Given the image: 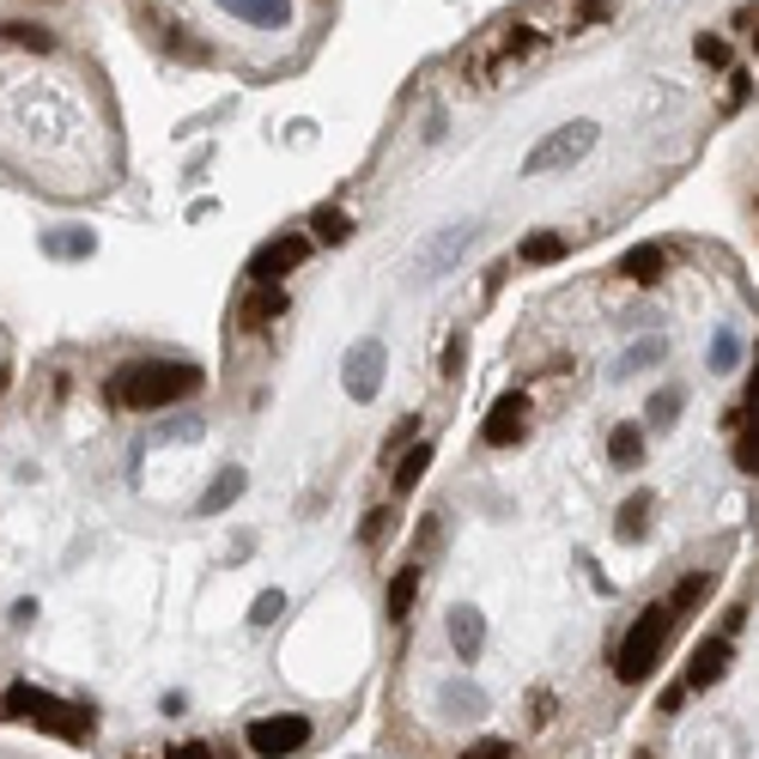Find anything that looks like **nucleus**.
<instances>
[{"mask_svg":"<svg viewBox=\"0 0 759 759\" xmlns=\"http://www.w3.org/2000/svg\"><path fill=\"white\" fill-rule=\"evenodd\" d=\"M559 255H565V237H559V231H535V237L523 243V262H535V267L559 262Z\"/></svg>","mask_w":759,"mask_h":759,"instance_id":"a878e982","label":"nucleus"},{"mask_svg":"<svg viewBox=\"0 0 759 759\" xmlns=\"http://www.w3.org/2000/svg\"><path fill=\"white\" fill-rule=\"evenodd\" d=\"M608 456L620 462V468H638V462H645V432H638V426H614Z\"/></svg>","mask_w":759,"mask_h":759,"instance_id":"5701e85b","label":"nucleus"},{"mask_svg":"<svg viewBox=\"0 0 759 759\" xmlns=\"http://www.w3.org/2000/svg\"><path fill=\"white\" fill-rule=\"evenodd\" d=\"M171 759H213V748H201V741H189V748H176Z\"/></svg>","mask_w":759,"mask_h":759,"instance_id":"e433bc0d","label":"nucleus"},{"mask_svg":"<svg viewBox=\"0 0 759 759\" xmlns=\"http://www.w3.org/2000/svg\"><path fill=\"white\" fill-rule=\"evenodd\" d=\"M645 529H650V493H632L620 505V542H645Z\"/></svg>","mask_w":759,"mask_h":759,"instance_id":"4be33fe9","label":"nucleus"},{"mask_svg":"<svg viewBox=\"0 0 759 759\" xmlns=\"http://www.w3.org/2000/svg\"><path fill=\"white\" fill-rule=\"evenodd\" d=\"M225 12H237L243 24H262V31H280L292 19V0H219Z\"/></svg>","mask_w":759,"mask_h":759,"instance_id":"ddd939ff","label":"nucleus"},{"mask_svg":"<svg viewBox=\"0 0 759 759\" xmlns=\"http://www.w3.org/2000/svg\"><path fill=\"white\" fill-rule=\"evenodd\" d=\"M680 699H687V680H675V687H668L662 699H656V711H680Z\"/></svg>","mask_w":759,"mask_h":759,"instance_id":"c9c22d12","label":"nucleus"},{"mask_svg":"<svg viewBox=\"0 0 759 759\" xmlns=\"http://www.w3.org/2000/svg\"><path fill=\"white\" fill-rule=\"evenodd\" d=\"M729 656H736V645H729L723 632H717V638H699V645H692V662H687V692L717 687V680L729 675Z\"/></svg>","mask_w":759,"mask_h":759,"instance_id":"1a4fd4ad","label":"nucleus"},{"mask_svg":"<svg viewBox=\"0 0 759 759\" xmlns=\"http://www.w3.org/2000/svg\"><path fill=\"white\" fill-rule=\"evenodd\" d=\"M383 371H389V346H383L377 334H358V341L346 346V358H341V389H346V402H358V407L377 402Z\"/></svg>","mask_w":759,"mask_h":759,"instance_id":"39448f33","label":"nucleus"},{"mask_svg":"<svg viewBox=\"0 0 759 759\" xmlns=\"http://www.w3.org/2000/svg\"><path fill=\"white\" fill-rule=\"evenodd\" d=\"M692 55L711 61V68H729V43H723V37H711V31H705L699 43H692Z\"/></svg>","mask_w":759,"mask_h":759,"instance_id":"2f4dec72","label":"nucleus"},{"mask_svg":"<svg viewBox=\"0 0 759 759\" xmlns=\"http://www.w3.org/2000/svg\"><path fill=\"white\" fill-rule=\"evenodd\" d=\"M620 274L638 280V286H656V280L668 274V250L662 243H632V250L620 255Z\"/></svg>","mask_w":759,"mask_h":759,"instance_id":"f8f14e48","label":"nucleus"},{"mask_svg":"<svg viewBox=\"0 0 759 759\" xmlns=\"http://www.w3.org/2000/svg\"><path fill=\"white\" fill-rule=\"evenodd\" d=\"M462 365H468V328H456L444 341V383H462Z\"/></svg>","mask_w":759,"mask_h":759,"instance_id":"bb28decb","label":"nucleus"},{"mask_svg":"<svg viewBox=\"0 0 759 759\" xmlns=\"http://www.w3.org/2000/svg\"><path fill=\"white\" fill-rule=\"evenodd\" d=\"M389 529H395V510H371V517L358 523V542H365V547H377Z\"/></svg>","mask_w":759,"mask_h":759,"instance_id":"7c9ffc66","label":"nucleus"},{"mask_svg":"<svg viewBox=\"0 0 759 759\" xmlns=\"http://www.w3.org/2000/svg\"><path fill=\"white\" fill-rule=\"evenodd\" d=\"M7 717L43 729V736H55V741H92V711H80V705L31 687V680H19V687L7 692Z\"/></svg>","mask_w":759,"mask_h":759,"instance_id":"f03ea898","label":"nucleus"},{"mask_svg":"<svg viewBox=\"0 0 759 759\" xmlns=\"http://www.w3.org/2000/svg\"><path fill=\"white\" fill-rule=\"evenodd\" d=\"M662 358H668V341H662V334H650V341H632V346H626L614 371H620V377H638V371L662 365Z\"/></svg>","mask_w":759,"mask_h":759,"instance_id":"f3484780","label":"nucleus"},{"mask_svg":"<svg viewBox=\"0 0 759 759\" xmlns=\"http://www.w3.org/2000/svg\"><path fill=\"white\" fill-rule=\"evenodd\" d=\"M668 626H675V608H668V601H650V608L632 620V632H626V638H620V650H614V675H620L626 687H638V680H645L650 668L662 662Z\"/></svg>","mask_w":759,"mask_h":759,"instance_id":"7ed1b4c3","label":"nucleus"},{"mask_svg":"<svg viewBox=\"0 0 759 759\" xmlns=\"http://www.w3.org/2000/svg\"><path fill=\"white\" fill-rule=\"evenodd\" d=\"M468 237H474V219H456L444 237H432L426 250H419V267H426V280H444L449 267H456V255L468 250Z\"/></svg>","mask_w":759,"mask_h":759,"instance_id":"9d476101","label":"nucleus"},{"mask_svg":"<svg viewBox=\"0 0 759 759\" xmlns=\"http://www.w3.org/2000/svg\"><path fill=\"white\" fill-rule=\"evenodd\" d=\"M0 37H7L12 49H37V55H49V49H55V37H49L43 24H24V19H7V24H0Z\"/></svg>","mask_w":759,"mask_h":759,"instance_id":"6ab92c4d","label":"nucleus"},{"mask_svg":"<svg viewBox=\"0 0 759 759\" xmlns=\"http://www.w3.org/2000/svg\"><path fill=\"white\" fill-rule=\"evenodd\" d=\"M437 705H444V717H480L486 692L468 687V680H444V687H437Z\"/></svg>","mask_w":759,"mask_h":759,"instance_id":"dca6fc26","label":"nucleus"},{"mask_svg":"<svg viewBox=\"0 0 759 759\" xmlns=\"http://www.w3.org/2000/svg\"><path fill=\"white\" fill-rule=\"evenodd\" d=\"M92 250H98L92 231H55L49 237V255H92Z\"/></svg>","mask_w":759,"mask_h":759,"instance_id":"cd10ccee","label":"nucleus"},{"mask_svg":"<svg viewBox=\"0 0 759 759\" xmlns=\"http://www.w3.org/2000/svg\"><path fill=\"white\" fill-rule=\"evenodd\" d=\"M680 407H687V389H680V383H668V389H656V395H650L645 419H650V426H675Z\"/></svg>","mask_w":759,"mask_h":759,"instance_id":"b1692460","label":"nucleus"},{"mask_svg":"<svg viewBox=\"0 0 759 759\" xmlns=\"http://www.w3.org/2000/svg\"><path fill=\"white\" fill-rule=\"evenodd\" d=\"M311 237L316 243H346V237H353V219H346L341 208H316L311 213Z\"/></svg>","mask_w":759,"mask_h":759,"instance_id":"412c9836","label":"nucleus"},{"mask_svg":"<svg viewBox=\"0 0 759 759\" xmlns=\"http://www.w3.org/2000/svg\"><path fill=\"white\" fill-rule=\"evenodd\" d=\"M414 596H419V559L395 571V584H389V620H407V608H414Z\"/></svg>","mask_w":759,"mask_h":759,"instance_id":"a211bd4d","label":"nucleus"},{"mask_svg":"<svg viewBox=\"0 0 759 759\" xmlns=\"http://www.w3.org/2000/svg\"><path fill=\"white\" fill-rule=\"evenodd\" d=\"M201 389L195 365H171V358H146V365H122L110 377V407H134V414H159V407L183 402Z\"/></svg>","mask_w":759,"mask_h":759,"instance_id":"f257e3e1","label":"nucleus"},{"mask_svg":"<svg viewBox=\"0 0 759 759\" xmlns=\"http://www.w3.org/2000/svg\"><path fill=\"white\" fill-rule=\"evenodd\" d=\"M523 432H529V395H523V389L498 395V402H493V414H486V426H480V437H486L493 449H510Z\"/></svg>","mask_w":759,"mask_h":759,"instance_id":"6e6552de","label":"nucleus"},{"mask_svg":"<svg viewBox=\"0 0 759 759\" xmlns=\"http://www.w3.org/2000/svg\"><path fill=\"white\" fill-rule=\"evenodd\" d=\"M280 614H286V596H280V589H262V596H255V608H250V626H274Z\"/></svg>","mask_w":759,"mask_h":759,"instance_id":"c85d7f7f","label":"nucleus"},{"mask_svg":"<svg viewBox=\"0 0 759 759\" xmlns=\"http://www.w3.org/2000/svg\"><path fill=\"white\" fill-rule=\"evenodd\" d=\"M529 49H535V31H529V24H517V31L505 37V61L510 55H529Z\"/></svg>","mask_w":759,"mask_h":759,"instance_id":"72a5a7b5","label":"nucleus"},{"mask_svg":"<svg viewBox=\"0 0 759 759\" xmlns=\"http://www.w3.org/2000/svg\"><path fill=\"white\" fill-rule=\"evenodd\" d=\"M608 12H614V0H577V19H584V24L608 19Z\"/></svg>","mask_w":759,"mask_h":759,"instance_id":"f704fd0d","label":"nucleus"},{"mask_svg":"<svg viewBox=\"0 0 759 759\" xmlns=\"http://www.w3.org/2000/svg\"><path fill=\"white\" fill-rule=\"evenodd\" d=\"M449 645H456L462 662H480V650H486V614L468 608V601H456V608H449Z\"/></svg>","mask_w":759,"mask_h":759,"instance_id":"9b49d317","label":"nucleus"},{"mask_svg":"<svg viewBox=\"0 0 759 759\" xmlns=\"http://www.w3.org/2000/svg\"><path fill=\"white\" fill-rule=\"evenodd\" d=\"M705 589H711V577H705V571L680 577V584H675V596H668V608H675V620H680V614H692V608H699V596H705Z\"/></svg>","mask_w":759,"mask_h":759,"instance_id":"393cba45","label":"nucleus"},{"mask_svg":"<svg viewBox=\"0 0 759 759\" xmlns=\"http://www.w3.org/2000/svg\"><path fill=\"white\" fill-rule=\"evenodd\" d=\"M596 140H601V128L589 122V115H577V122H565V128H553V134L542 140V146L523 159V176H547V171H571V164H584L589 152H596Z\"/></svg>","mask_w":759,"mask_h":759,"instance_id":"20e7f679","label":"nucleus"},{"mask_svg":"<svg viewBox=\"0 0 759 759\" xmlns=\"http://www.w3.org/2000/svg\"><path fill=\"white\" fill-rule=\"evenodd\" d=\"M741 365V341H736V334H717V341H711V371H736Z\"/></svg>","mask_w":759,"mask_h":759,"instance_id":"c756f323","label":"nucleus"},{"mask_svg":"<svg viewBox=\"0 0 759 759\" xmlns=\"http://www.w3.org/2000/svg\"><path fill=\"white\" fill-rule=\"evenodd\" d=\"M243 486H250V474H243V468H225V474H213V486H208V493H201V517H219V510H225V505H237V498H243Z\"/></svg>","mask_w":759,"mask_h":759,"instance_id":"4468645a","label":"nucleus"},{"mask_svg":"<svg viewBox=\"0 0 759 759\" xmlns=\"http://www.w3.org/2000/svg\"><path fill=\"white\" fill-rule=\"evenodd\" d=\"M517 748H510V741H498V736H486V741H474V748H462L456 759H510Z\"/></svg>","mask_w":759,"mask_h":759,"instance_id":"473e14b6","label":"nucleus"},{"mask_svg":"<svg viewBox=\"0 0 759 759\" xmlns=\"http://www.w3.org/2000/svg\"><path fill=\"white\" fill-rule=\"evenodd\" d=\"M304 255H311V237L286 231V237H274V243H262V250H255L250 280H255V286H280V274H292V267H298Z\"/></svg>","mask_w":759,"mask_h":759,"instance_id":"0eeeda50","label":"nucleus"},{"mask_svg":"<svg viewBox=\"0 0 759 759\" xmlns=\"http://www.w3.org/2000/svg\"><path fill=\"white\" fill-rule=\"evenodd\" d=\"M274 316H286V292L280 286H255L250 298H243V328H267Z\"/></svg>","mask_w":759,"mask_h":759,"instance_id":"2eb2a0df","label":"nucleus"},{"mask_svg":"<svg viewBox=\"0 0 759 759\" xmlns=\"http://www.w3.org/2000/svg\"><path fill=\"white\" fill-rule=\"evenodd\" d=\"M432 468V444H414V449H402V462H395V493H414L419 486V474Z\"/></svg>","mask_w":759,"mask_h":759,"instance_id":"aec40b11","label":"nucleus"},{"mask_svg":"<svg viewBox=\"0 0 759 759\" xmlns=\"http://www.w3.org/2000/svg\"><path fill=\"white\" fill-rule=\"evenodd\" d=\"M304 741H311V723H304V717H292V711L255 717V723H250V753H255V759H286V753H298Z\"/></svg>","mask_w":759,"mask_h":759,"instance_id":"423d86ee","label":"nucleus"},{"mask_svg":"<svg viewBox=\"0 0 759 759\" xmlns=\"http://www.w3.org/2000/svg\"><path fill=\"white\" fill-rule=\"evenodd\" d=\"M753 43H759V31H753Z\"/></svg>","mask_w":759,"mask_h":759,"instance_id":"4c0bfd02","label":"nucleus"}]
</instances>
